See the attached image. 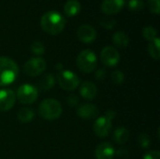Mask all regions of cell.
Here are the masks:
<instances>
[{
  "instance_id": "13",
  "label": "cell",
  "mask_w": 160,
  "mask_h": 159,
  "mask_svg": "<svg viewBox=\"0 0 160 159\" xmlns=\"http://www.w3.org/2000/svg\"><path fill=\"white\" fill-rule=\"evenodd\" d=\"M115 155V150L113 146L108 142H103L99 144L95 151V156L97 159H113Z\"/></svg>"
},
{
  "instance_id": "31",
  "label": "cell",
  "mask_w": 160,
  "mask_h": 159,
  "mask_svg": "<svg viewBox=\"0 0 160 159\" xmlns=\"http://www.w3.org/2000/svg\"><path fill=\"white\" fill-rule=\"evenodd\" d=\"M96 76H97V79H98V80H101V79H103L104 76H105V71H104L103 69H100V70H98V71L97 72Z\"/></svg>"
},
{
  "instance_id": "30",
  "label": "cell",
  "mask_w": 160,
  "mask_h": 159,
  "mask_svg": "<svg viewBox=\"0 0 160 159\" xmlns=\"http://www.w3.org/2000/svg\"><path fill=\"white\" fill-rule=\"evenodd\" d=\"M68 104H70L71 106H75V105H77V104H78L79 100H78V98H77V97H76V96L71 95V96H69V97H68Z\"/></svg>"
},
{
  "instance_id": "12",
  "label": "cell",
  "mask_w": 160,
  "mask_h": 159,
  "mask_svg": "<svg viewBox=\"0 0 160 159\" xmlns=\"http://www.w3.org/2000/svg\"><path fill=\"white\" fill-rule=\"evenodd\" d=\"M125 0H103L101 4V10L103 13L112 15L120 12L125 7Z\"/></svg>"
},
{
  "instance_id": "22",
  "label": "cell",
  "mask_w": 160,
  "mask_h": 159,
  "mask_svg": "<svg viewBox=\"0 0 160 159\" xmlns=\"http://www.w3.org/2000/svg\"><path fill=\"white\" fill-rule=\"evenodd\" d=\"M142 36L146 40H149L151 42L158 37V32L153 26H146L142 30Z\"/></svg>"
},
{
  "instance_id": "28",
  "label": "cell",
  "mask_w": 160,
  "mask_h": 159,
  "mask_svg": "<svg viewBox=\"0 0 160 159\" xmlns=\"http://www.w3.org/2000/svg\"><path fill=\"white\" fill-rule=\"evenodd\" d=\"M138 142L142 148H147L150 145V138L147 134H141L138 137Z\"/></svg>"
},
{
  "instance_id": "9",
  "label": "cell",
  "mask_w": 160,
  "mask_h": 159,
  "mask_svg": "<svg viewBox=\"0 0 160 159\" xmlns=\"http://www.w3.org/2000/svg\"><path fill=\"white\" fill-rule=\"evenodd\" d=\"M112 129V119L108 116H101L97 119L94 124V131L99 138H104L109 135Z\"/></svg>"
},
{
  "instance_id": "19",
  "label": "cell",
  "mask_w": 160,
  "mask_h": 159,
  "mask_svg": "<svg viewBox=\"0 0 160 159\" xmlns=\"http://www.w3.org/2000/svg\"><path fill=\"white\" fill-rule=\"evenodd\" d=\"M35 116V112L32 109L27 108V107H23L22 109H20V111L18 112V119L21 123L22 124H26L32 121V119Z\"/></svg>"
},
{
  "instance_id": "16",
  "label": "cell",
  "mask_w": 160,
  "mask_h": 159,
  "mask_svg": "<svg viewBox=\"0 0 160 159\" xmlns=\"http://www.w3.org/2000/svg\"><path fill=\"white\" fill-rule=\"evenodd\" d=\"M81 11V4L78 0H68L64 6V12L68 17H74Z\"/></svg>"
},
{
  "instance_id": "6",
  "label": "cell",
  "mask_w": 160,
  "mask_h": 159,
  "mask_svg": "<svg viewBox=\"0 0 160 159\" xmlns=\"http://www.w3.org/2000/svg\"><path fill=\"white\" fill-rule=\"evenodd\" d=\"M57 81L60 87L66 91H73L80 84L78 76L69 70H62L57 76Z\"/></svg>"
},
{
  "instance_id": "2",
  "label": "cell",
  "mask_w": 160,
  "mask_h": 159,
  "mask_svg": "<svg viewBox=\"0 0 160 159\" xmlns=\"http://www.w3.org/2000/svg\"><path fill=\"white\" fill-rule=\"evenodd\" d=\"M19 73L18 65L10 58L0 56V86L12 83Z\"/></svg>"
},
{
  "instance_id": "4",
  "label": "cell",
  "mask_w": 160,
  "mask_h": 159,
  "mask_svg": "<svg viewBox=\"0 0 160 159\" xmlns=\"http://www.w3.org/2000/svg\"><path fill=\"white\" fill-rule=\"evenodd\" d=\"M78 68L83 73H90L98 66V58L94 52L91 50L82 51L76 60Z\"/></svg>"
},
{
  "instance_id": "17",
  "label": "cell",
  "mask_w": 160,
  "mask_h": 159,
  "mask_svg": "<svg viewBox=\"0 0 160 159\" xmlns=\"http://www.w3.org/2000/svg\"><path fill=\"white\" fill-rule=\"evenodd\" d=\"M112 42L118 48H126L129 44V37L125 32L119 31L113 35Z\"/></svg>"
},
{
  "instance_id": "18",
  "label": "cell",
  "mask_w": 160,
  "mask_h": 159,
  "mask_svg": "<svg viewBox=\"0 0 160 159\" xmlns=\"http://www.w3.org/2000/svg\"><path fill=\"white\" fill-rule=\"evenodd\" d=\"M129 139V132L126 127H118L113 132V141L117 144H124Z\"/></svg>"
},
{
  "instance_id": "5",
  "label": "cell",
  "mask_w": 160,
  "mask_h": 159,
  "mask_svg": "<svg viewBox=\"0 0 160 159\" xmlns=\"http://www.w3.org/2000/svg\"><path fill=\"white\" fill-rule=\"evenodd\" d=\"M16 97L22 104L30 105L38 99V91L31 84H22L18 88Z\"/></svg>"
},
{
  "instance_id": "23",
  "label": "cell",
  "mask_w": 160,
  "mask_h": 159,
  "mask_svg": "<svg viewBox=\"0 0 160 159\" xmlns=\"http://www.w3.org/2000/svg\"><path fill=\"white\" fill-rule=\"evenodd\" d=\"M144 7V3L142 0H129L128 1V8L131 11L138 12L141 11Z\"/></svg>"
},
{
  "instance_id": "25",
  "label": "cell",
  "mask_w": 160,
  "mask_h": 159,
  "mask_svg": "<svg viewBox=\"0 0 160 159\" xmlns=\"http://www.w3.org/2000/svg\"><path fill=\"white\" fill-rule=\"evenodd\" d=\"M147 6L149 10L154 14H159L160 13V1L159 0H148Z\"/></svg>"
},
{
  "instance_id": "14",
  "label": "cell",
  "mask_w": 160,
  "mask_h": 159,
  "mask_svg": "<svg viewBox=\"0 0 160 159\" xmlns=\"http://www.w3.org/2000/svg\"><path fill=\"white\" fill-rule=\"evenodd\" d=\"M77 114L84 120H91L98 116V109L93 104H83L79 107Z\"/></svg>"
},
{
  "instance_id": "11",
  "label": "cell",
  "mask_w": 160,
  "mask_h": 159,
  "mask_svg": "<svg viewBox=\"0 0 160 159\" xmlns=\"http://www.w3.org/2000/svg\"><path fill=\"white\" fill-rule=\"evenodd\" d=\"M77 37L83 43H91L97 37V31L90 24H82L77 30Z\"/></svg>"
},
{
  "instance_id": "27",
  "label": "cell",
  "mask_w": 160,
  "mask_h": 159,
  "mask_svg": "<svg viewBox=\"0 0 160 159\" xmlns=\"http://www.w3.org/2000/svg\"><path fill=\"white\" fill-rule=\"evenodd\" d=\"M116 24V22L112 18H105L100 21V25L106 29H112Z\"/></svg>"
},
{
  "instance_id": "26",
  "label": "cell",
  "mask_w": 160,
  "mask_h": 159,
  "mask_svg": "<svg viewBox=\"0 0 160 159\" xmlns=\"http://www.w3.org/2000/svg\"><path fill=\"white\" fill-rule=\"evenodd\" d=\"M124 74L119 71V70H115L112 73V82L114 83V84H121L123 83L124 82Z\"/></svg>"
},
{
  "instance_id": "1",
  "label": "cell",
  "mask_w": 160,
  "mask_h": 159,
  "mask_svg": "<svg viewBox=\"0 0 160 159\" xmlns=\"http://www.w3.org/2000/svg\"><path fill=\"white\" fill-rule=\"evenodd\" d=\"M66 25V19L55 10H50L44 13L40 19L42 30L50 35L60 34Z\"/></svg>"
},
{
  "instance_id": "24",
  "label": "cell",
  "mask_w": 160,
  "mask_h": 159,
  "mask_svg": "<svg viewBox=\"0 0 160 159\" xmlns=\"http://www.w3.org/2000/svg\"><path fill=\"white\" fill-rule=\"evenodd\" d=\"M31 52L33 53H35L36 55H41L44 53L45 52V48L42 42L40 41H35L32 45H31Z\"/></svg>"
},
{
  "instance_id": "15",
  "label": "cell",
  "mask_w": 160,
  "mask_h": 159,
  "mask_svg": "<svg viewBox=\"0 0 160 159\" xmlns=\"http://www.w3.org/2000/svg\"><path fill=\"white\" fill-rule=\"evenodd\" d=\"M80 94L83 98H85L87 100H93L96 98L97 94H98L97 86L93 82L86 81L81 85Z\"/></svg>"
},
{
  "instance_id": "8",
  "label": "cell",
  "mask_w": 160,
  "mask_h": 159,
  "mask_svg": "<svg viewBox=\"0 0 160 159\" xmlns=\"http://www.w3.org/2000/svg\"><path fill=\"white\" fill-rule=\"evenodd\" d=\"M100 59L106 67H115L120 61V54L114 47L107 46L101 51Z\"/></svg>"
},
{
  "instance_id": "20",
  "label": "cell",
  "mask_w": 160,
  "mask_h": 159,
  "mask_svg": "<svg viewBox=\"0 0 160 159\" xmlns=\"http://www.w3.org/2000/svg\"><path fill=\"white\" fill-rule=\"evenodd\" d=\"M160 40L158 37L155 38L153 41H151L148 45V52L150 56L155 60H159L160 58V50H159Z\"/></svg>"
},
{
  "instance_id": "3",
  "label": "cell",
  "mask_w": 160,
  "mask_h": 159,
  "mask_svg": "<svg viewBox=\"0 0 160 159\" xmlns=\"http://www.w3.org/2000/svg\"><path fill=\"white\" fill-rule=\"evenodd\" d=\"M62 106L59 101L53 98L43 100L38 107V114L46 120L52 121L59 118L62 114Z\"/></svg>"
},
{
  "instance_id": "10",
  "label": "cell",
  "mask_w": 160,
  "mask_h": 159,
  "mask_svg": "<svg viewBox=\"0 0 160 159\" xmlns=\"http://www.w3.org/2000/svg\"><path fill=\"white\" fill-rule=\"evenodd\" d=\"M16 101V95L12 90H0V112H7L10 110Z\"/></svg>"
},
{
  "instance_id": "7",
  "label": "cell",
  "mask_w": 160,
  "mask_h": 159,
  "mask_svg": "<svg viewBox=\"0 0 160 159\" xmlns=\"http://www.w3.org/2000/svg\"><path fill=\"white\" fill-rule=\"evenodd\" d=\"M46 69V62L41 57H33L24 64V72L30 77L40 75Z\"/></svg>"
},
{
  "instance_id": "21",
  "label": "cell",
  "mask_w": 160,
  "mask_h": 159,
  "mask_svg": "<svg viewBox=\"0 0 160 159\" xmlns=\"http://www.w3.org/2000/svg\"><path fill=\"white\" fill-rule=\"evenodd\" d=\"M53 84H54V77L51 73L43 75L39 80V87L44 91L51 89L53 86Z\"/></svg>"
},
{
  "instance_id": "29",
  "label": "cell",
  "mask_w": 160,
  "mask_h": 159,
  "mask_svg": "<svg viewBox=\"0 0 160 159\" xmlns=\"http://www.w3.org/2000/svg\"><path fill=\"white\" fill-rule=\"evenodd\" d=\"M142 159H160V153L158 150L148 152L146 155L143 156Z\"/></svg>"
}]
</instances>
